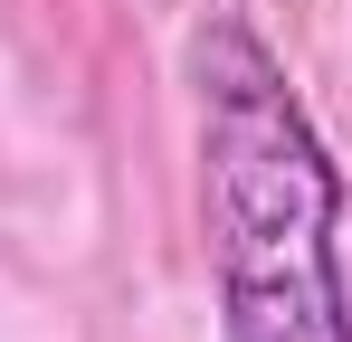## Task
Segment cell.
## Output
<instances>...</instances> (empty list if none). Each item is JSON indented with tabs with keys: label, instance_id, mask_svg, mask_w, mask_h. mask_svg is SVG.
Instances as JSON below:
<instances>
[{
	"label": "cell",
	"instance_id": "6da1fadb",
	"mask_svg": "<svg viewBox=\"0 0 352 342\" xmlns=\"http://www.w3.org/2000/svg\"><path fill=\"white\" fill-rule=\"evenodd\" d=\"M200 95V228L229 342H352L343 162L324 152L286 57L238 10L190 29Z\"/></svg>",
	"mask_w": 352,
	"mask_h": 342
}]
</instances>
